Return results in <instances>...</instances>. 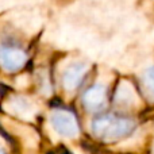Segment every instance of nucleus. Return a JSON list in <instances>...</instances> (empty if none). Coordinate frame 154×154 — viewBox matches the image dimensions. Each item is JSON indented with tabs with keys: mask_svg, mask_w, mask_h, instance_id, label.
Wrapping results in <instances>:
<instances>
[{
	"mask_svg": "<svg viewBox=\"0 0 154 154\" xmlns=\"http://www.w3.org/2000/svg\"><path fill=\"white\" fill-rule=\"evenodd\" d=\"M106 103V89L103 85H92L82 96V104L88 111H99Z\"/></svg>",
	"mask_w": 154,
	"mask_h": 154,
	"instance_id": "20e7f679",
	"label": "nucleus"
},
{
	"mask_svg": "<svg viewBox=\"0 0 154 154\" xmlns=\"http://www.w3.org/2000/svg\"><path fill=\"white\" fill-rule=\"evenodd\" d=\"M51 125L56 128L57 133L64 137L73 138L80 133L79 122L76 119V115L68 109H57L51 115Z\"/></svg>",
	"mask_w": 154,
	"mask_h": 154,
	"instance_id": "f03ea898",
	"label": "nucleus"
},
{
	"mask_svg": "<svg viewBox=\"0 0 154 154\" xmlns=\"http://www.w3.org/2000/svg\"><path fill=\"white\" fill-rule=\"evenodd\" d=\"M85 72H87V66L82 64H76L69 66L64 73V77H62V82H64V87L66 88L68 91L76 89L80 85L82 77H84Z\"/></svg>",
	"mask_w": 154,
	"mask_h": 154,
	"instance_id": "39448f33",
	"label": "nucleus"
},
{
	"mask_svg": "<svg viewBox=\"0 0 154 154\" xmlns=\"http://www.w3.org/2000/svg\"><path fill=\"white\" fill-rule=\"evenodd\" d=\"M0 154H5V153H4V152H3V150H2V149H0Z\"/></svg>",
	"mask_w": 154,
	"mask_h": 154,
	"instance_id": "0eeeda50",
	"label": "nucleus"
},
{
	"mask_svg": "<svg viewBox=\"0 0 154 154\" xmlns=\"http://www.w3.org/2000/svg\"><path fill=\"white\" fill-rule=\"evenodd\" d=\"M135 128V122L130 118L107 114L96 118L92 123V130L99 138L115 141L130 135Z\"/></svg>",
	"mask_w": 154,
	"mask_h": 154,
	"instance_id": "f257e3e1",
	"label": "nucleus"
},
{
	"mask_svg": "<svg viewBox=\"0 0 154 154\" xmlns=\"http://www.w3.org/2000/svg\"><path fill=\"white\" fill-rule=\"evenodd\" d=\"M142 80H143V85H145V89H146L147 95L154 100V66L149 68L145 72Z\"/></svg>",
	"mask_w": 154,
	"mask_h": 154,
	"instance_id": "423d86ee",
	"label": "nucleus"
},
{
	"mask_svg": "<svg viewBox=\"0 0 154 154\" xmlns=\"http://www.w3.org/2000/svg\"><path fill=\"white\" fill-rule=\"evenodd\" d=\"M27 56L23 50L12 46H2L0 48V64L8 72H16L22 69L26 64Z\"/></svg>",
	"mask_w": 154,
	"mask_h": 154,
	"instance_id": "7ed1b4c3",
	"label": "nucleus"
}]
</instances>
